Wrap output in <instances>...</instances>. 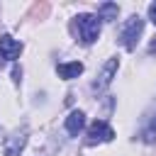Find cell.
I'll list each match as a JSON object with an SVG mask.
<instances>
[{"label":"cell","instance_id":"cell-1","mask_svg":"<svg viewBox=\"0 0 156 156\" xmlns=\"http://www.w3.org/2000/svg\"><path fill=\"white\" fill-rule=\"evenodd\" d=\"M76 27H78V37H80V41H83V44H93V41L100 37V27H102V22H100L98 15L83 12V15L76 17Z\"/></svg>","mask_w":156,"mask_h":156},{"label":"cell","instance_id":"cell-2","mask_svg":"<svg viewBox=\"0 0 156 156\" xmlns=\"http://www.w3.org/2000/svg\"><path fill=\"white\" fill-rule=\"evenodd\" d=\"M141 29H144V20H141L139 15H132V17L122 24L119 41L124 44V49H127V51L136 49V41H139V37H141Z\"/></svg>","mask_w":156,"mask_h":156},{"label":"cell","instance_id":"cell-3","mask_svg":"<svg viewBox=\"0 0 156 156\" xmlns=\"http://www.w3.org/2000/svg\"><path fill=\"white\" fill-rule=\"evenodd\" d=\"M115 129L105 122V119H95L88 127V144H100V141H112Z\"/></svg>","mask_w":156,"mask_h":156},{"label":"cell","instance_id":"cell-4","mask_svg":"<svg viewBox=\"0 0 156 156\" xmlns=\"http://www.w3.org/2000/svg\"><path fill=\"white\" fill-rule=\"evenodd\" d=\"M117 68H119V58H117V56L107 58L105 66H102V71H100V76H98L95 83H93V90H105V88L112 83V78L117 76Z\"/></svg>","mask_w":156,"mask_h":156},{"label":"cell","instance_id":"cell-5","mask_svg":"<svg viewBox=\"0 0 156 156\" xmlns=\"http://www.w3.org/2000/svg\"><path fill=\"white\" fill-rule=\"evenodd\" d=\"M22 41H17V39H12L10 34H2L0 37V56L5 58V61H17L20 58V54H22Z\"/></svg>","mask_w":156,"mask_h":156},{"label":"cell","instance_id":"cell-6","mask_svg":"<svg viewBox=\"0 0 156 156\" xmlns=\"http://www.w3.org/2000/svg\"><path fill=\"white\" fill-rule=\"evenodd\" d=\"M24 144H27V132L24 129L22 132H15L5 141V156H20V151L24 149Z\"/></svg>","mask_w":156,"mask_h":156},{"label":"cell","instance_id":"cell-7","mask_svg":"<svg viewBox=\"0 0 156 156\" xmlns=\"http://www.w3.org/2000/svg\"><path fill=\"white\" fill-rule=\"evenodd\" d=\"M83 127H85V115H83V110H73V112L66 117V132H68L71 136H78Z\"/></svg>","mask_w":156,"mask_h":156},{"label":"cell","instance_id":"cell-8","mask_svg":"<svg viewBox=\"0 0 156 156\" xmlns=\"http://www.w3.org/2000/svg\"><path fill=\"white\" fill-rule=\"evenodd\" d=\"M56 71H58V76L63 80H71V78H78L83 73V63L80 61H66V63H58Z\"/></svg>","mask_w":156,"mask_h":156},{"label":"cell","instance_id":"cell-9","mask_svg":"<svg viewBox=\"0 0 156 156\" xmlns=\"http://www.w3.org/2000/svg\"><path fill=\"white\" fill-rule=\"evenodd\" d=\"M117 15H119V7H117L115 2H102V5L98 7V17H100V22H102V20L112 22V20H117Z\"/></svg>","mask_w":156,"mask_h":156},{"label":"cell","instance_id":"cell-10","mask_svg":"<svg viewBox=\"0 0 156 156\" xmlns=\"http://www.w3.org/2000/svg\"><path fill=\"white\" fill-rule=\"evenodd\" d=\"M141 136H144V141H146V144H154V141H156V115H154V119L149 122V127L144 129V134H141Z\"/></svg>","mask_w":156,"mask_h":156},{"label":"cell","instance_id":"cell-11","mask_svg":"<svg viewBox=\"0 0 156 156\" xmlns=\"http://www.w3.org/2000/svg\"><path fill=\"white\" fill-rule=\"evenodd\" d=\"M149 20L156 24V2H151V5H149Z\"/></svg>","mask_w":156,"mask_h":156},{"label":"cell","instance_id":"cell-12","mask_svg":"<svg viewBox=\"0 0 156 156\" xmlns=\"http://www.w3.org/2000/svg\"><path fill=\"white\" fill-rule=\"evenodd\" d=\"M149 54H156V37L149 41Z\"/></svg>","mask_w":156,"mask_h":156}]
</instances>
